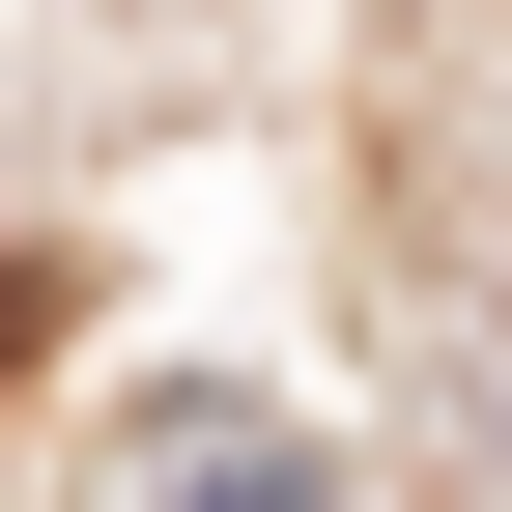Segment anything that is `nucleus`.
<instances>
[{"label":"nucleus","instance_id":"obj_1","mask_svg":"<svg viewBox=\"0 0 512 512\" xmlns=\"http://www.w3.org/2000/svg\"><path fill=\"white\" fill-rule=\"evenodd\" d=\"M200 512H313V456H200Z\"/></svg>","mask_w":512,"mask_h":512}]
</instances>
